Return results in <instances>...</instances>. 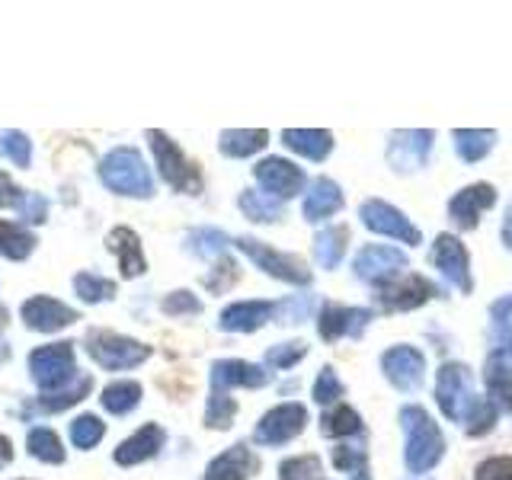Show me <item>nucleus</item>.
Masks as SVG:
<instances>
[{
    "label": "nucleus",
    "mask_w": 512,
    "mask_h": 480,
    "mask_svg": "<svg viewBox=\"0 0 512 480\" xmlns=\"http://www.w3.org/2000/svg\"><path fill=\"white\" fill-rule=\"evenodd\" d=\"M400 426L407 432V452L404 461L410 474L432 471L445 455V439L436 426V420L423 407H404L400 410Z\"/></svg>",
    "instance_id": "obj_1"
},
{
    "label": "nucleus",
    "mask_w": 512,
    "mask_h": 480,
    "mask_svg": "<svg viewBox=\"0 0 512 480\" xmlns=\"http://www.w3.org/2000/svg\"><path fill=\"white\" fill-rule=\"evenodd\" d=\"M100 180L119 192V196H135V199H151L154 196V180L151 170L144 167V160L135 148H116L100 160Z\"/></svg>",
    "instance_id": "obj_2"
},
{
    "label": "nucleus",
    "mask_w": 512,
    "mask_h": 480,
    "mask_svg": "<svg viewBox=\"0 0 512 480\" xmlns=\"http://www.w3.org/2000/svg\"><path fill=\"white\" fill-rule=\"evenodd\" d=\"M29 375L39 384L45 394L68 388L77 378L74 375V343H52V346H39L29 356Z\"/></svg>",
    "instance_id": "obj_3"
},
{
    "label": "nucleus",
    "mask_w": 512,
    "mask_h": 480,
    "mask_svg": "<svg viewBox=\"0 0 512 480\" xmlns=\"http://www.w3.org/2000/svg\"><path fill=\"white\" fill-rule=\"evenodd\" d=\"M87 352H90V359L96 365L109 368V372L135 368V365H141L144 359L151 356V349L144 343L128 340V336H119V333H106V330H93L87 336Z\"/></svg>",
    "instance_id": "obj_4"
},
{
    "label": "nucleus",
    "mask_w": 512,
    "mask_h": 480,
    "mask_svg": "<svg viewBox=\"0 0 512 480\" xmlns=\"http://www.w3.org/2000/svg\"><path fill=\"white\" fill-rule=\"evenodd\" d=\"M151 138V151L157 157V167H160V176L176 189V192H199L202 189V176L199 170L189 164L186 154L180 151V144H176L170 135L164 132H148Z\"/></svg>",
    "instance_id": "obj_5"
},
{
    "label": "nucleus",
    "mask_w": 512,
    "mask_h": 480,
    "mask_svg": "<svg viewBox=\"0 0 512 480\" xmlns=\"http://www.w3.org/2000/svg\"><path fill=\"white\" fill-rule=\"evenodd\" d=\"M234 244L244 250L263 272H269V276H276V279H282L288 285H308L311 282V269L304 266L298 256L279 253V250H272V247L260 244V240H253V237H237Z\"/></svg>",
    "instance_id": "obj_6"
},
{
    "label": "nucleus",
    "mask_w": 512,
    "mask_h": 480,
    "mask_svg": "<svg viewBox=\"0 0 512 480\" xmlns=\"http://www.w3.org/2000/svg\"><path fill=\"white\" fill-rule=\"evenodd\" d=\"M359 218L368 231H375V234H384V237H394L400 240V244H410L416 247L420 244V231L413 228L410 218L400 212V208L388 205V202H381V199H368L362 202L359 208Z\"/></svg>",
    "instance_id": "obj_7"
},
{
    "label": "nucleus",
    "mask_w": 512,
    "mask_h": 480,
    "mask_svg": "<svg viewBox=\"0 0 512 480\" xmlns=\"http://www.w3.org/2000/svg\"><path fill=\"white\" fill-rule=\"evenodd\" d=\"M304 423H308V410L301 404H279L272 407L260 423H256L253 442L260 445H285L295 436L304 432Z\"/></svg>",
    "instance_id": "obj_8"
},
{
    "label": "nucleus",
    "mask_w": 512,
    "mask_h": 480,
    "mask_svg": "<svg viewBox=\"0 0 512 480\" xmlns=\"http://www.w3.org/2000/svg\"><path fill=\"white\" fill-rule=\"evenodd\" d=\"M432 295H436V285H432L426 276H416V272H404V276L378 285V301H381L384 311L420 308V304L429 301Z\"/></svg>",
    "instance_id": "obj_9"
},
{
    "label": "nucleus",
    "mask_w": 512,
    "mask_h": 480,
    "mask_svg": "<svg viewBox=\"0 0 512 480\" xmlns=\"http://www.w3.org/2000/svg\"><path fill=\"white\" fill-rule=\"evenodd\" d=\"M256 183L263 186L266 196L272 199H292L304 189V170L295 167L292 160H282V157H266L260 164L253 167Z\"/></svg>",
    "instance_id": "obj_10"
},
{
    "label": "nucleus",
    "mask_w": 512,
    "mask_h": 480,
    "mask_svg": "<svg viewBox=\"0 0 512 480\" xmlns=\"http://www.w3.org/2000/svg\"><path fill=\"white\" fill-rule=\"evenodd\" d=\"M381 372L397 391H413L426 375V356L416 346H391L381 356Z\"/></svg>",
    "instance_id": "obj_11"
},
{
    "label": "nucleus",
    "mask_w": 512,
    "mask_h": 480,
    "mask_svg": "<svg viewBox=\"0 0 512 480\" xmlns=\"http://www.w3.org/2000/svg\"><path fill=\"white\" fill-rule=\"evenodd\" d=\"M471 397H474V391H471L468 368L458 365V362L442 365L439 381H436V400H439V407L448 420H461L464 410H468V404H471Z\"/></svg>",
    "instance_id": "obj_12"
},
{
    "label": "nucleus",
    "mask_w": 512,
    "mask_h": 480,
    "mask_svg": "<svg viewBox=\"0 0 512 480\" xmlns=\"http://www.w3.org/2000/svg\"><path fill=\"white\" fill-rule=\"evenodd\" d=\"M407 256L394 250V247H365L359 256H356V263H352V269H356V276L362 282H372V285H384V282H391L397 276H404L407 272Z\"/></svg>",
    "instance_id": "obj_13"
},
{
    "label": "nucleus",
    "mask_w": 512,
    "mask_h": 480,
    "mask_svg": "<svg viewBox=\"0 0 512 480\" xmlns=\"http://www.w3.org/2000/svg\"><path fill=\"white\" fill-rule=\"evenodd\" d=\"M432 266H436L452 285H458L464 295L474 288L468 250H464V244L458 237H452V234H439L436 237V247H432Z\"/></svg>",
    "instance_id": "obj_14"
},
{
    "label": "nucleus",
    "mask_w": 512,
    "mask_h": 480,
    "mask_svg": "<svg viewBox=\"0 0 512 480\" xmlns=\"http://www.w3.org/2000/svg\"><path fill=\"white\" fill-rule=\"evenodd\" d=\"M368 320H372V311H365V308H343V304H324V311H320V320H317V330H320V336H324L327 343L343 340V336H352V340H359Z\"/></svg>",
    "instance_id": "obj_15"
},
{
    "label": "nucleus",
    "mask_w": 512,
    "mask_h": 480,
    "mask_svg": "<svg viewBox=\"0 0 512 480\" xmlns=\"http://www.w3.org/2000/svg\"><path fill=\"white\" fill-rule=\"evenodd\" d=\"M23 320L29 330H39V333H55L61 327H71L77 320V311L68 308L64 301L58 298H48V295H36L23 304Z\"/></svg>",
    "instance_id": "obj_16"
},
{
    "label": "nucleus",
    "mask_w": 512,
    "mask_h": 480,
    "mask_svg": "<svg viewBox=\"0 0 512 480\" xmlns=\"http://www.w3.org/2000/svg\"><path fill=\"white\" fill-rule=\"evenodd\" d=\"M496 202V192L490 183H474V186H464L458 196L448 202V215H452V221L458 224L461 231H471L477 228L480 215L487 212V208H493Z\"/></svg>",
    "instance_id": "obj_17"
},
{
    "label": "nucleus",
    "mask_w": 512,
    "mask_h": 480,
    "mask_svg": "<svg viewBox=\"0 0 512 480\" xmlns=\"http://www.w3.org/2000/svg\"><path fill=\"white\" fill-rule=\"evenodd\" d=\"M484 381H487V397L493 400V407L512 413V346H500L487 359Z\"/></svg>",
    "instance_id": "obj_18"
},
{
    "label": "nucleus",
    "mask_w": 512,
    "mask_h": 480,
    "mask_svg": "<svg viewBox=\"0 0 512 480\" xmlns=\"http://www.w3.org/2000/svg\"><path fill=\"white\" fill-rule=\"evenodd\" d=\"M432 132H397L391 135V144H388V160L394 164V170H416V167H423L426 164V157L432 151Z\"/></svg>",
    "instance_id": "obj_19"
},
{
    "label": "nucleus",
    "mask_w": 512,
    "mask_h": 480,
    "mask_svg": "<svg viewBox=\"0 0 512 480\" xmlns=\"http://www.w3.org/2000/svg\"><path fill=\"white\" fill-rule=\"evenodd\" d=\"M276 314V304L272 301H237L231 308H224L218 317V327L228 333H253L260 330L266 320Z\"/></svg>",
    "instance_id": "obj_20"
},
{
    "label": "nucleus",
    "mask_w": 512,
    "mask_h": 480,
    "mask_svg": "<svg viewBox=\"0 0 512 480\" xmlns=\"http://www.w3.org/2000/svg\"><path fill=\"white\" fill-rule=\"evenodd\" d=\"M269 384V372L260 365L240 362V359H224L212 365V388L228 391V388H263Z\"/></svg>",
    "instance_id": "obj_21"
},
{
    "label": "nucleus",
    "mask_w": 512,
    "mask_h": 480,
    "mask_svg": "<svg viewBox=\"0 0 512 480\" xmlns=\"http://www.w3.org/2000/svg\"><path fill=\"white\" fill-rule=\"evenodd\" d=\"M260 468V461L247 445H231L205 468V480H250Z\"/></svg>",
    "instance_id": "obj_22"
},
{
    "label": "nucleus",
    "mask_w": 512,
    "mask_h": 480,
    "mask_svg": "<svg viewBox=\"0 0 512 480\" xmlns=\"http://www.w3.org/2000/svg\"><path fill=\"white\" fill-rule=\"evenodd\" d=\"M160 445H164V429L157 423H148V426H141L132 439H125L112 458H116V464H122V468H135V464L154 458L160 452Z\"/></svg>",
    "instance_id": "obj_23"
},
{
    "label": "nucleus",
    "mask_w": 512,
    "mask_h": 480,
    "mask_svg": "<svg viewBox=\"0 0 512 480\" xmlns=\"http://www.w3.org/2000/svg\"><path fill=\"white\" fill-rule=\"evenodd\" d=\"M106 247L119 256V269H122V276H125V279L144 276V269H148V263H144L141 240H138V234H135V231H128V228L109 231Z\"/></svg>",
    "instance_id": "obj_24"
},
{
    "label": "nucleus",
    "mask_w": 512,
    "mask_h": 480,
    "mask_svg": "<svg viewBox=\"0 0 512 480\" xmlns=\"http://www.w3.org/2000/svg\"><path fill=\"white\" fill-rule=\"evenodd\" d=\"M282 141L308 160H324L333 151V135L324 128H285Z\"/></svg>",
    "instance_id": "obj_25"
},
{
    "label": "nucleus",
    "mask_w": 512,
    "mask_h": 480,
    "mask_svg": "<svg viewBox=\"0 0 512 480\" xmlns=\"http://www.w3.org/2000/svg\"><path fill=\"white\" fill-rule=\"evenodd\" d=\"M343 208V192L333 180H317L311 192L304 196V218L308 221H324Z\"/></svg>",
    "instance_id": "obj_26"
},
{
    "label": "nucleus",
    "mask_w": 512,
    "mask_h": 480,
    "mask_svg": "<svg viewBox=\"0 0 512 480\" xmlns=\"http://www.w3.org/2000/svg\"><path fill=\"white\" fill-rule=\"evenodd\" d=\"M269 135L263 128H228V132H221V151L228 157H250L256 151L266 148Z\"/></svg>",
    "instance_id": "obj_27"
},
{
    "label": "nucleus",
    "mask_w": 512,
    "mask_h": 480,
    "mask_svg": "<svg viewBox=\"0 0 512 480\" xmlns=\"http://www.w3.org/2000/svg\"><path fill=\"white\" fill-rule=\"evenodd\" d=\"M346 244H349V228L343 224H336V228H324L314 240V253H317V263L324 269H336L346 253Z\"/></svg>",
    "instance_id": "obj_28"
},
{
    "label": "nucleus",
    "mask_w": 512,
    "mask_h": 480,
    "mask_svg": "<svg viewBox=\"0 0 512 480\" xmlns=\"http://www.w3.org/2000/svg\"><path fill=\"white\" fill-rule=\"evenodd\" d=\"M26 445H29V455H32V458H39V461H45V464H61V461H64V445H61V439H58V432H55V429H48V426L29 429Z\"/></svg>",
    "instance_id": "obj_29"
},
{
    "label": "nucleus",
    "mask_w": 512,
    "mask_h": 480,
    "mask_svg": "<svg viewBox=\"0 0 512 480\" xmlns=\"http://www.w3.org/2000/svg\"><path fill=\"white\" fill-rule=\"evenodd\" d=\"M493 141H496V132H490V128H484V132H477V128H458L455 132V148L468 164L484 160L493 148Z\"/></svg>",
    "instance_id": "obj_30"
},
{
    "label": "nucleus",
    "mask_w": 512,
    "mask_h": 480,
    "mask_svg": "<svg viewBox=\"0 0 512 480\" xmlns=\"http://www.w3.org/2000/svg\"><path fill=\"white\" fill-rule=\"evenodd\" d=\"M90 388H93V378H90V375L74 378V381L68 384V388H61V391H52V394L39 397V404H36V407L45 410V413H61V410L74 407L77 400H84Z\"/></svg>",
    "instance_id": "obj_31"
},
{
    "label": "nucleus",
    "mask_w": 512,
    "mask_h": 480,
    "mask_svg": "<svg viewBox=\"0 0 512 480\" xmlns=\"http://www.w3.org/2000/svg\"><path fill=\"white\" fill-rule=\"evenodd\" d=\"M32 247H36V237L26 228L13 221H0V256H7V260H26Z\"/></svg>",
    "instance_id": "obj_32"
},
{
    "label": "nucleus",
    "mask_w": 512,
    "mask_h": 480,
    "mask_svg": "<svg viewBox=\"0 0 512 480\" xmlns=\"http://www.w3.org/2000/svg\"><path fill=\"white\" fill-rule=\"evenodd\" d=\"M320 432H324L327 439H343V436H356V432H362V416L340 404L333 407L330 413H324V420H320Z\"/></svg>",
    "instance_id": "obj_33"
},
{
    "label": "nucleus",
    "mask_w": 512,
    "mask_h": 480,
    "mask_svg": "<svg viewBox=\"0 0 512 480\" xmlns=\"http://www.w3.org/2000/svg\"><path fill=\"white\" fill-rule=\"evenodd\" d=\"M138 404H141V384L138 381H112L103 391V407L116 416L135 410Z\"/></svg>",
    "instance_id": "obj_34"
},
{
    "label": "nucleus",
    "mask_w": 512,
    "mask_h": 480,
    "mask_svg": "<svg viewBox=\"0 0 512 480\" xmlns=\"http://www.w3.org/2000/svg\"><path fill=\"white\" fill-rule=\"evenodd\" d=\"M240 212H244L250 221H279L282 215V202L266 196V192L256 189H244L240 192Z\"/></svg>",
    "instance_id": "obj_35"
},
{
    "label": "nucleus",
    "mask_w": 512,
    "mask_h": 480,
    "mask_svg": "<svg viewBox=\"0 0 512 480\" xmlns=\"http://www.w3.org/2000/svg\"><path fill=\"white\" fill-rule=\"evenodd\" d=\"M496 410L493 407V400L490 397H484V394H474L471 397V404H468V410H464V416H461V423H468V432L471 436H487V432L493 429V423H496Z\"/></svg>",
    "instance_id": "obj_36"
},
{
    "label": "nucleus",
    "mask_w": 512,
    "mask_h": 480,
    "mask_svg": "<svg viewBox=\"0 0 512 480\" xmlns=\"http://www.w3.org/2000/svg\"><path fill=\"white\" fill-rule=\"evenodd\" d=\"M74 288L87 304H100V301L116 298V282L96 276V272H80V276H74Z\"/></svg>",
    "instance_id": "obj_37"
},
{
    "label": "nucleus",
    "mask_w": 512,
    "mask_h": 480,
    "mask_svg": "<svg viewBox=\"0 0 512 480\" xmlns=\"http://www.w3.org/2000/svg\"><path fill=\"white\" fill-rule=\"evenodd\" d=\"M279 477L282 480H324V464H320L317 455H298V458L282 461Z\"/></svg>",
    "instance_id": "obj_38"
},
{
    "label": "nucleus",
    "mask_w": 512,
    "mask_h": 480,
    "mask_svg": "<svg viewBox=\"0 0 512 480\" xmlns=\"http://www.w3.org/2000/svg\"><path fill=\"white\" fill-rule=\"evenodd\" d=\"M237 413V404L228 397V391H212V397H208V407H205V426L212 429H228L231 420Z\"/></svg>",
    "instance_id": "obj_39"
},
{
    "label": "nucleus",
    "mask_w": 512,
    "mask_h": 480,
    "mask_svg": "<svg viewBox=\"0 0 512 480\" xmlns=\"http://www.w3.org/2000/svg\"><path fill=\"white\" fill-rule=\"evenodd\" d=\"M224 247H228V234L218 228H202V231L189 234V250L202 256V260H212V256H218Z\"/></svg>",
    "instance_id": "obj_40"
},
{
    "label": "nucleus",
    "mask_w": 512,
    "mask_h": 480,
    "mask_svg": "<svg viewBox=\"0 0 512 480\" xmlns=\"http://www.w3.org/2000/svg\"><path fill=\"white\" fill-rule=\"evenodd\" d=\"M103 432H106V426L96 420L93 413H84V416H77V420L71 423V442L87 452V448H93L96 442L103 439Z\"/></svg>",
    "instance_id": "obj_41"
},
{
    "label": "nucleus",
    "mask_w": 512,
    "mask_h": 480,
    "mask_svg": "<svg viewBox=\"0 0 512 480\" xmlns=\"http://www.w3.org/2000/svg\"><path fill=\"white\" fill-rule=\"evenodd\" d=\"M0 154H7L16 167H29L32 141L23 132H4V135H0Z\"/></svg>",
    "instance_id": "obj_42"
},
{
    "label": "nucleus",
    "mask_w": 512,
    "mask_h": 480,
    "mask_svg": "<svg viewBox=\"0 0 512 480\" xmlns=\"http://www.w3.org/2000/svg\"><path fill=\"white\" fill-rule=\"evenodd\" d=\"M343 397V381L336 378L333 368H324L314 381V400L317 404H336Z\"/></svg>",
    "instance_id": "obj_43"
},
{
    "label": "nucleus",
    "mask_w": 512,
    "mask_h": 480,
    "mask_svg": "<svg viewBox=\"0 0 512 480\" xmlns=\"http://www.w3.org/2000/svg\"><path fill=\"white\" fill-rule=\"evenodd\" d=\"M474 480H512V455H493L477 464Z\"/></svg>",
    "instance_id": "obj_44"
},
{
    "label": "nucleus",
    "mask_w": 512,
    "mask_h": 480,
    "mask_svg": "<svg viewBox=\"0 0 512 480\" xmlns=\"http://www.w3.org/2000/svg\"><path fill=\"white\" fill-rule=\"evenodd\" d=\"M333 464L340 471L359 474V471H365V448L362 445H336L333 448Z\"/></svg>",
    "instance_id": "obj_45"
},
{
    "label": "nucleus",
    "mask_w": 512,
    "mask_h": 480,
    "mask_svg": "<svg viewBox=\"0 0 512 480\" xmlns=\"http://www.w3.org/2000/svg\"><path fill=\"white\" fill-rule=\"evenodd\" d=\"M304 356H308V346H304V343H282V346H272L266 352V362L272 368H292Z\"/></svg>",
    "instance_id": "obj_46"
},
{
    "label": "nucleus",
    "mask_w": 512,
    "mask_h": 480,
    "mask_svg": "<svg viewBox=\"0 0 512 480\" xmlns=\"http://www.w3.org/2000/svg\"><path fill=\"white\" fill-rule=\"evenodd\" d=\"M164 314H170V317H186V314H199L202 311V301L192 295V292H173V295H167L164 298Z\"/></svg>",
    "instance_id": "obj_47"
},
{
    "label": "nucleus",
    "mask_w": 512,
    "mask_h": 480,
    "mask_svg": "<svg viewBox=\"0 0 512 480\" xmlns=\"http://www.w3.org/2000/svg\"><path fill=\"white\" fill-rule=\"evenodd\" d=\"M16 212H20V218L29 221V224H42L45 215H48V202L39 196V192H23V199H20V205H16Z\"/></svg>",
    "instance_id": "obj_48"
},
{
    "label": "nucleus",
    "mask_w": 512,
    "mask_h": 480,
    "mask_svg": "<svg viewBox=\"0 0 512 480\" xmlns=\"http://www.w3.org/2000/svg\"><path fill=\"white\" fill-rule=\"evenodd\" d=\"M234 279H237V266L231 260H221L218 269H215V276H208L205 285L212 288V292H224V288H228Z\"/></svg>",
    "instance_id": "obj_49"
},
{
    "label": "nucleus",
    "mask_w": 512,
    "mask_h": 480,
    "mask_svg": "<svg viewBox=\"0 0 512 480\" xmlns=\"http://www.w3.org/2000/svg\"><path fill=\"white\" fill-rule=\"evenodd\" d=\"M23 199V192L13 186V180L7 173H0V208H7V205H20Z\"/></svg>",
    "instance_id": "obj_50"
},
{
    "label": "nucleus",
    "mask_w": 512,
    "mask_h": 480,
    "mask_svg": "<svg viewBox=\"0 0 512 480\" xmlns=\"http://www.w3.org/2000/svg\"><path fill=\"white\" fill-rule=\"evenodd\" d=\"M10 461H13V445L7 436H0V468H7Z\"/></svg>",
    "instance_id": "obj_51"
},
{
    "label": "nucleus",
    "mask_w": 512,
    "mask_h": 480,
    "mask_svg": "<svg viewBox=\"0 0 512 480\" xmlns=\"http://www.w3.org/2000/svg\"><path fill=\"white\" fill-rule=\"evenodd\" d=\"M493 314H496V317H503V320H509V317H512V295H509L506 301H496V304H493Z\"/></svg>",
    "instance_id": "obj_52"
},
{
    "label": "nucleus",
    "mask_w": 512,
    "mask_h": 480,
    "mask_svg": "<svg viewBox=\"0 0 512 480\" xmlns=\"http://www.w3.org/2000/svg\"><path fill=\"white\" fill-rule=\"evenodd\" d=\"M503 244L512 250V205H509V212H506V221H503Z\"/></svg>",
    "instance_id": "obj_53"
},
{
    "label": "nucleus",
    "mask_w": 512,
    "mask_h": 480,
    "mask_svg": "<svg viewBox=\"0 0 512 480\" xmlns=\"http://www.w3.org/2000/svg\"><path fill=\"white\" fill-rule=\"evenodd\" d=\"M7 356H10V349H7V346H4V343H0V362H4V359H7Z\"/></svg>",
    "instance_id": "obj_54"
},
{
    "label": "nucleus",
    "mask_w": 512,
    "mask_h": 480,
    "mask_svg": "<svg viewBox=\"0 0 512 480\" xmlns=\"http://www.w3.org/2000/svg\"><path fill=\"white\" fill-rule=\"evenodd\" d=\"M352 480H372V477H368V471H359V474H352Z\"/></svg>",
    "instance_id": "obj_55"
}]
</instances>
